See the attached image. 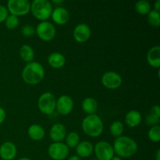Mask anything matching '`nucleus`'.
<instances>
[{
    "label": "nucleus",
    "mask_w": 160,
    "mask_h": 160,
    "mask_svg": "<svg viewBox=\"0 0 160 160\" xmlns=\"http://www.w3.org/2000/svg\"><path fill=\"white\" fill-rule=\"evenodd\" d=\"M28 135L34 141H40L45 136L43 128L38 124H32L28 128Z\"/></svg>",
    "instance_id": "21"
},
{
    "label": "nucleus",
    "mask_w": 160,
    "mask_h": 160,
    "mask_svg": "<svg viewBox=\"0 0 160 160\" xmlns=\"http://www.w3.org/2000/svg\"><path fill=\"white\" fill-rule=\"evenodd\" d=\"M31 10L38 20L45 21L51 17L53 9L48 0H34L31 3Z\"/></svg>",
    "instance_id": "4"
},
{
    "label": "nucleus",
    "mask_w": 160,
    "mask_h": 160,
    "mask_svg": "<svg viewBox=\"0 0 160 160\" xmlns=\"http://www.w3.org/2000/svg\"><path fill=\"white\" fill-rule=\"evenodd\" d=\"M34 32H35V29L31 25H24L21 29V33L25 37H31L34 34Z\"/></svg>",
    "instance_id": "30"
},
{
    "label": "nucleus",
    "mask_w": 160,
    "mask_h": 160,
    "mask_svg": "<svg viewBox=\"0 0 160 160\" xmlns=\"http://www.w3.org/2000/svg\"><path fill=\"white\" fill-rule=\"evenodd\" d=\"M111 160H123V159H122L121 158L118 157V156H114V157L112 158V159Z\"/></svg>",
    "instance_id": "36"
},
{
    "label": "nucleus",
    "mask_w": 160,
    "mask_h": 160,
    "mask_svg": "<svg viewBox=\"0 0 160 160\" xmlns=\"http://www.w3.org/2000/svg\"><path fill=\"white\" fill-rule=\"evenodd\" d=\"M148 21L152 27H159L160 25V14L159 12L156 10H151L148 14Z\"/></svg>",
    "instance_id": "26"
},
{
    "label": "nucleus",
    "mask_w": 160,
    "mask_h": 160,
    "mask_svg": "<svg viewBox=\"0 0 160 160\" xmlns=\"http://www.w3.org/2000/svg\"><path fill=\"white\" fill-rule=\"evenodd\" d=\"M17 147L12 142H4L0 147V157L3 160H12L17 156Z\"/></svg>",
    "instance_id": "13"
},
{
    "label": "nucleus",
    "mask_w": 160,
    "mask_h": 160,
    "mask_svg": "<svg viewBox=\"0 0 160 160\" xmlns=\"http://www.w3.org/2000/svg\"><path fill=\"white\" fill-rule=\"evenodd\" d=\"M68 160H81V158L78 157V156H71V157L69 158Z\"/></svg>",
    "instance_id": "34"
},
{
    "label": "nucleus",
    "mask_w": 160,
    "mask_h": 160,
    "mask_svg": "<svg viewBox=\"0 0 160 160\" xmlns=\"http://www.w3.org/2000/svg\"><path fill=\"white\" fill-rule=\"evenodd\" d=\"M102 84L108 89L118 88L122 84V78L116 72H106L102 77Z\"/></svg>",
    "instance_id": "10"
},
{
    "label": "nucleus",
    "mask_w": 160,
    "mask_h": 160,
    "mask_svg": "<svg viewBox=\"0 0 160 160\" xmlns=\"http://www.w3.org/2000/svg\"><path fill=\"white\" fill-rule=\"evenodd\" d=\"M93 151V145L88 141L79 142V144L76 147V152L77 154L78 155V157H89L92 154Z\"/></svg>",
    "instance_id": "17"
},
{
    "label": "nucleus",
    "mask_w": 160,
    "mask_h": 160,
    "mask_svg": "<svg viewBox=\"0 0 160 160\" xmlns=\"http://www.w3.org/2000/svg\"><path fill=\"white\" fill-rule=\"evenodd\" d=\"M66 142H67V147L70 148H74L77 147V145L79 144L80 142V136L78 133L76 132H70L67 134V138H66Z\"/></svg>",
    "instance_id": "25"
},
{
    "label": "nucleus",
    "mask_w": 160,
    "mask_h": 160,
    "mask_svg": "<svg viewBox=\"0 0 160 160\" xmlns=\"http://www.w3.org/2000/svg\"><path fill=\"white\" fill-rule=\"evenodd\" d=\"M36 33L42 40L48 42L52 40L56 36V28L48 21H42L36 28Z\"/></svg>",
    "instance_id": "7"
},
{
    "label": "nucleus",
    "mask_w": 160,
    "mask_h": 160,
    "mask_svg": "<svg viewBox=\"0 0 160 160\" xmlns=\"http://www.w3.org/2000/svg\"><path fill=\"white\" fill-rule=\"evenodd\" d=\"M53 2L54 3H56V4H59V3H62V2H63V1H62V0H60V1H56V0H53Z\"/></svg>",
    "instance_id": "37"
},
{
    "label": "nucleus",
    "mask_w": 160,
    "mask_h": 160,
    "mask_svg": "<svg viewBox=\"0 0 160 160\" xmlns=\"http://www.w3.org/2000/svg\"><path fill=\"white\" fill-rule=\"evenodd\" d=\"M38 105L41 112L50 115L56 109V97L51 92H45L39 97Z\"/></svg>",
    "instance_id": "5"
},
{
    "label": "nucleus",
    "mask_w": 160,
    "mask_h": 160,
    "mask_svg": "<svg viewBox=\"0 0 160 160\" xmlns=\"http://www.w3.org/2000/svg\"><path fill=\"white\" fill-rule=\"evenodd\" d=\"M92 160H97V159H92Z\"/></svg>",
    "instance_id": "39"
},
{
    "label": "nucleus",
    "mask_w": 160,
    "mask_h": 160,
    "mask_svg": "<svg viewBox=\"0 0 160 160\" xmlns=\"http://www.w3.org/2000/svg\"><path fill=\"white\" fill-rule=\"evenodd\" d=\"M8 12L9 11H8L7 8L2 5H0V23L6 20L8 17Z\"/></svg>",
    "instance_id": "31"
},
{
    "label": "nucleus",
    "mask_w": 160,
    "mask_h": 160,
    "mask_svg": "<svg viewBox=\"0 0 160 160\" xmlns=\"http://www.w3.org/2000/svg\"><path fill=\"white\" fill-rule=\"evenodd\" d=\"M147 61L152 67L159 68L160 67V47L159 45L150 48L147 54Z\"/></svg>",
    "instance_id": "16"
},
{
    "label": "nucleus",
    "mask_w": 160,
    "mask_h": 160,
    "mask_svg": "<svg viewBox=\"0 0 160 160\" xmlns=\"http://www.w3.org/2000/svg\"><path fill=\"white\" fill-rule=\"evenodd\" d=\"M114 153L120 158H129L136 154L138 145L134 139L128 136H120L114 141Z\"/></svg>",
    "instance_id": "1"
},
{
    "label": "nucleus",
    "mask_w": 160,
    "mask_h": 160,
    "mask_svg": "<svg viewBox=\"0 0 160 160\" xmlns=\"http://www.w3.org/2000/svg\"><path fill=\"white\" fill-rule=\"evenodd\" d=\"M123 132V125L120 121H115L111 124L110 133L112 136L119 138L122 135Z\"/></svg>",
    "instance_id": "27"
},
{
    "label": "nucleus",
    "mask_w": 160,
    "mask_h": 160,
    "mask_svg": "<svg viewBox=\"0 0 160 160\" xmlns=\"http://www.w3.org/2000/svg\"><path fill=\"white\" fill-rule=\"evenodd\" d=\"M73 107V99L68 95H62L56 100V109L62 115H68Z\"/></svg>",
    "instance_id": "11"
},
{
    "label": "nucleus",
    "mask_w": 160,
    "mask_h": 160,
    "mask_svg": "<svg viewBox=\"0 0 160 160\" xmlns=\"http://www.w3.org/2000/svg\"><path fill=\"white\" fill-rule=\"evenodd\" d=\"M45 76L43 66L38 62H28L22 71V78L28 84L40 83Z\"/></svg>",
    "instance_id": "2"
},
{
    "label": "nucleus",
    "mask_w": 160,
    "mask_h": 160,
    "mask_svg": "<svg viewBox=\"0 0 160 160\" xmlns=\"http://www.w3.org/2000/svg\"><path fill=\"white\" fill-rule=\"evenodd\" d=\"M18 160H31L30 159H28V158H21V159H18Z\"/></svg>",
    "instance_id": "38"
},
{
    "label": "nucleus",
    "mask_w": 160,
    "mask_h": 160,
    "mask_svg": "<svg viewBox=\"0 0 160 160\" xmlns=\"http://www.w3.org/2000/svg\"><path fill=\"white\" fill-rule=\"evenodd\" d=\"M52 18L53 21L59 25H63L68 22L70 19V14L68 11L63 7H56L52 12Z\"/></svg>",
    "instance_id": "14"
},
{
    "label": "nucleus",
    "mask_w": 160,
    "mask_h": 160,
    "mask_svg": "<svg viewBox=\"0 0 160 160\" xmlns=\"http://www.w3.org/2000/svg\"><path fill=\"white\" fill-rule=\"evenodd\" d=\"M125 122L127 125L131 128L138 127L142 122V115L140 112L137 110L129 111L125 117Z\"/></svg>",
    "instance_id": "19"
},
{
    "label": "nucleus",
    "mask_w": 160,
    "mask_h": 160,
    "mask_svg": "<svg viewBox=\"0 0 160 160\" xmlns=\"http://www.w3.org/2000/svg\"><path fill=\"white\" fill-rule=\"evenodd\" d=\"M5 23H6V28H9V29H14L19 25L20 20L17 16L10 14V15H8L7 18L5 20Z\"/></svg>",
    "instance_id": "29"
},
{
    "label": "nucleus",
    "mask_w": 160,
    "mask_h": 160,
    "mask_svg": "<svg viewBox=\"0 0 160 160\" xmlns=\"http://www.w3.org/2000/svg\"><path fill=\"white\" fill-rule=\"evenodd\" d=\"M156 160H160V150H157V152H156Z\"/></svg>",
    "instance_id": "35"
},
{
    "label": "nucleus",
    "mask_w": 160,
    "mask_h": 160,
    "mask_svg": "<svg viewBox=\"0 0 160 160\" xmlns=\"http://www.w3.org/2000/svg\"><path fill=\"white\" fill-rule=\"evenodd\" d=\"M148 138L153 142H158L160 141V127L159 125L152 126L148 133Z\"/></svg>",
    "instance_id": "28"
},
{
    "label": "nucleus",
    "mask_w": 160,
    "mask_h": 160,
    "mask_svg": "<svg viewBox=\"0 0 160 160\" xmlns=\"http://www.w3.org/2000/svg\"><path fill=\"white\" fill-rule=\"evenodd\" d=\"M20 57L23 60L26 62H31L34 59V52L32 47L28 45H22L20 49Z\"/></svg>",
    "instance_id": "23"
},
{
    "label": "nucleus",
    "mask_w": 160,
    "mask_h": 160,
    "mask_svg": "<svg viewBox=\"0 0 160 160\" xmlns=\"http://www.w3.org/2000/svg\"><path fill=\"white\" fill-rule=\"evenodd\" d=\"M91 36V29L88 25L85 23H79L77 25L73 31V37L78 42H87Z\"/></svg>",
    "instance_id": "12"
},
{
    "label": "nucleus",
    "mask_w": 160,
    "mask_h": 160,
    "mask_svg": "<svg viewBox=\"0 0 160 160\" xmlns=\"http://www.w3.org/2000/svg\"><path fill=\"white\" fill-rule=\"evenodd\" d=\"M5 118H6V111L3 108L0 107V124L4 121Z\"/></svg>",
    "instance_id": "32"
},
{
    "label": "nucleus",
    "mask_w": 160,
    "mask_h": 160,
    "mask_svg": "<svg viewBox=\"0 0 160 160\" xmlns=\"http://www.w3.org/2000/svg\"><path fill=\"white\" fill-rule=\"evenodd\" d=\"M48 62L53 68L59 69L64 66L66 62V58L62 53L52 52L48 56Z\"/></svg>",
    "instance_id": "18"
},
{
    "label": "nucleus",
    "mask_w": 160,
    "mask_h": 160,
    "mask_svg": "<svg viewBox=\"0 0 160 160\" xmlns=\"http://www.w3.org/2000/svg\"><path fill=\"white\" fill-rule=\"evenodd\" d=\"M48 152L52 159L64 160L68 156L70 150L66 144L62 142H54L49 145Z\"/></svg>",
    "instance_id": "9"
},
{
    "label": "nucleus",
    "mask_w": 160,
    "mask_h": 160,
    "mask_svg": "<svg viewBox=\"0 0 160 160\" xmlns=\"http://www.w3.org/2000/svg\"><path fill=\"white\" fill-rule=\"evenodd\" d=\"M135 9L139 14L145 15L151 11V6H150V3L146 0H140L136 2Z\"/></svg>",
    "instance_id": "24"
},
{
    "label": "nucleus",
    "mask_w": 160,
    "mask_h": 160,
    "mask_svg": "<svg viewBox=\"0 0 160 160\" xmlns=\"http://www.w3.org/2000/svg\"><path fill=\"white\" fill-rule=\"evenodd\" d=\"M82 109L84 112L88 115L95 114L98 109V103L95 98L88 97L84 98V101L82 102Z\"/></svg>",
    "instance_id": "20"
},
{
    "label": "nucleus",
    "mask_w": 160,
    "mask_h": 160,
    "mask_svg": "<svg viewBox=\"0 0 160 160\" xmlns=\"http://www.w3.org/2000/svg\"><path fill=\"white\" fill-rule=\"evenodd\" d=\"M7 9L12 15H26L31 10V2L28 0H9Z\"/></svg>",
    "instance_id": "6"
},
{
    "label": "nucleus",
    "mask_w": 160,
    "mask_h": 160,
    "mask_svg": "<svg viewBox=\"0 0 160 160\" xmlns=\"http://www.w3.org/2000/svg\"><path fill=\"white\" fill-rule=\"evenodd\" d=\"M82 130L90 137H98L103 131L102 120L96 114L87 116L82 121Z\"/></svg>",
    "instance_id": "3"
},
{
    "label": "nucleus",
    "mask_w": 160,
    "mask_h": 160,
    "mask_svg": "<svg viewBox=\"0 0 160 160\" xmlns=\"http://www.w3.org/2000/svg\"><path fill=\"white\" fill-rule=\"evenodd\" d=\"M160 108L158 105L152 106L146 117V123L151 126H156L159 122Z\"/></svg>",
    "instance_id": "22"
},
{
    "label": "nucleus",
    "mask_w": 160,
    "mask_h": 160,
    "mask_svg": "<svg viewBox=\"0 0 160 160\" xmlns=\"http://www.w3.org/2000/svg\"><path fill=\"white\" fill-rule=\"evenodd\" d=\"M155 9L154 10L157 11V12H159L160 10V0H157V1L156 2V3H155Z\"/></svg>",
    "instance_id": "33"
},
{
    "label": "nucleus",
    "mask_w": 160,
    "mask_h": 160,
    "mask_svg": "<svg viewBox=\"0 0 160 160\" xmlns=\"http://www.w3.org/2000/svg\"><path fill=\"white\" fill-rule=\"evenodd\" d=\"M97 160H111L114 157V150L107 142H99L94 148Z\"/></svg>",
    "instance_id": "8"
},
{
    "label": "nucleus",
    "mask_w": 160,
    "mask_h": 160,
    "mask_svg": "<svg viewBox=\"0 0 160 160\" xmlns=\"http://www.w3.org/2000/svg\"><path fill=\"white\" fill-rule=\"evenodd\" d=\"M50 138L55 142H60L66 138L67 130L62 123H56L52 127L49 132Z\"/></svg>",
    "instance_id": "15"
}]
</instances>
